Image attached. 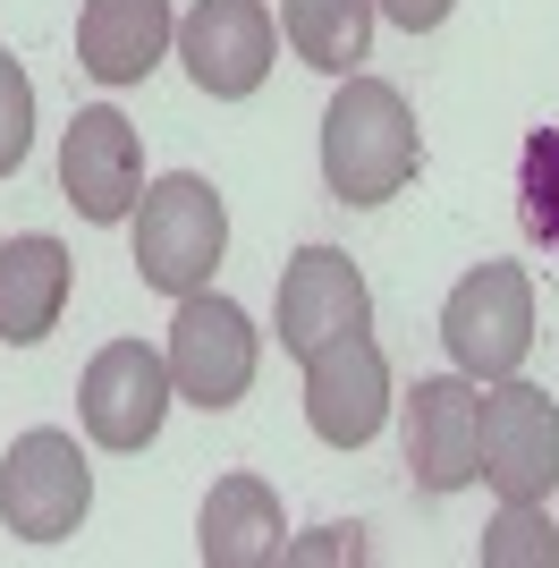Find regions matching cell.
<instances>
[{
	"instance_id": "6da1fadb",
	"label": "cell",
	"mask_w": 559,
	"mask_h": 568,
	"mask_svg": "<svg viewBox=\"0 0 559 568\" xmlns=\"http://www.w3.org/2000/svg\"><path fill=\"white\" fill-rule=\"evenodd\" d=\"M424 170L416 111L398 102V85L382 77H348L339 102L323 111V179L339 204H390L407 179Z\"/></svg>"
},
{
	"instance_id": "7a4b0ae2",
	"label": "cell",
	"mask_w": 559,
	"mask_h": 568,
	"mask_svg": "<svg viewBox=\"0 0 559 568\" xmlns=\"http://www.w3.org/2000/svg\"><path fill=\"white\" fill-rule=\"evenodd\" d=\"M221 246H230V213L221 195L195 179V170H170L136 195V272L144 288L186 297V288H212L221 272Z\"/></svg>"
},
{
	"instance_id": "3957f363",
	"label": "cell",
	"mask_w": 559,
	"mask_h": 568,
	"mask_svg": "<svg viewBox=\"0 0 559 568\" xmlns=\"http://www.w3.org/2000/svg\"><path fill=\"white\" fill-rule=\"evenodd\" d=\"M441 339H449V365L466 382L517 374L526 348H535V281L517 263H475L441 306Z\"/></svg>"
},
{
	"instance_id": "277c9868",
	"label": "cell",
	"mask_w": 559,
	"mask_h": 568,
	"mask_svg": "<svg viewBox=\"0 0 559 568\" xmlns=\"http://www.w3.org/2000/svg\"><path fill=\"white\" fill-rule=\"evenodd\" d=\"M85 509H93L85 450H77L60 425L18 433L9 458H0V518H9V535H26V544H69L77 526H85Z\"/></svg>"
},
{
	"instance_id": "5b68a950",
	"label": "cell",
	"mask_w": 559,
	"mask_h": 568,
	"mask_svg": "<svg viewBox=\"0 0 559 568\" xmlns=\"http://www.w3.org/2000/svg\"><path fill=\"white\" fill-rule=\"evenodd\" d=\"M170 382H179L186 407H237L246 399V382H255V323L230 306V297H212V288H186L179 314H170Z\"/></svg>"
},
{
	"instance_id": "8992f818",
	"label": "cell",
	"mask_w": 559,
	"mask_h": 568,
	"mask_svg": "<svg viewBox=\"0 0 559 568\" xmlns=\"http://www.w3.org/2000/svg\"><path fill=\"white\" fill-rule=\"evenodd\" d=\"M484 484L500 500H551L559 484V407L551 390L500 374L484 390Z\"/></svg>"
},
{
	"instance_id": "52a82bcc",
	"label": "cell",
	"mask_w": 559,
	"mask_h": 568,
	"mask_svg": "<svg viewBox=\"0 0 559 568\" xmlns=\"http://www.w3.org/2000/svg\"><path fill=\"white\" fill-rule=\"evenodd\" d=\"M382 416H390V365H382V348L365 339V323L331 332L323 348L305 356V425L323 433L331 450H365L382 433Z\"/></svg>"
},
{
	"instance_id": "ba28073f",
	"label": "cell",
	"mask_w": 559,
	"mask_h": 568,
	"mask_svg": "<svg viewBox=\"0 0 559 568\" xmlns=\"http://www.w3.org/2000/svg\"><path fill=\"white\" fill-rule=\"evenodd\" d=\"M170 399H179V382H170V356L144 348V339H111V348L85 365V433L102 450H153V433H162Z\"/></svg>"
},
{
	"instance_id": "9c48e42d",
	"label": "cell",
	"mask_w": 559,
	"mask_h": 568,
	"mask_svg": "<svg viewBox=\"0 0 559 568\" xmlns=\"http://www.w3.org/2000/svg\"><path fill=\"white\" fill-rule=\"evenodd\" d=\"M272 51H280V34H272L263 0H195L179 18V60L212 102H246L272 77Z\"/></svg>"
},
{
	"instance_id": "30bf717a",
	"label": "cell",
	"mask_w": 559,
	"mask_h": 568,
	"mask_svg": "<svg viewBox=\"0 0 559 568\" xmlns=\"http://www.w3.org/2000/svg\"><path fill=\"white\" fill-rule=\"evenodd\" d=\"M407 467L424 493H466L484 475V390L466 374H424L407 390Z\"/></svg>"
},
{
	"instance_id": "8fae6325",
	"label": "cell",
	"mask_w": 559,
	"mask_h": 568,
	"mask_svg": "<svg viewBox=\"0 0 559 568\" xmlns=\"http://www.w3.org/2000/svg\"><path fill=\"white\" fill-rule=\"evenodd\" d=\"M60 195H69L85 221H128L144 195V144L136 128L111 111V102H93V111L69 119V136H60Z\"/></svg>"
},
{
	"instance_id": "7c38bea8",
	"label": "cell",
	"mask_w": 559,
	"mask_h": 568,
	"mask_svg": "<svg viewBox=\"0 0 559 568\" xmlns=\"http://www.w3.org/2000/svg\"><path fill=\"white\" fill-rule=\"evenodd\" d=\"M373 314V288L339 246H297L288 272H280V348L314 356L331 332H356Z\"/></svg>"
},
{
	"instance_id": "4fadbf2b",
	"label": "cell",
	"mask_w": 559,
	"mask_h": 568,
	"mask_svg": "<svg viewBox=\"0 0 559 568\" xmlns=\"http://www.w3.org/2000/svg\"><path fill=\"white\" fill-rule=\"evenodd\" d=\"M170 43H179L170 0H85V18H77V69L102 77V85L153 77Z\"/></svg>"
},
{
	"instance_id": "5bb4252c",
	"label": "cell",
	"mask_w": 559,
	"mask_h": 568,
	"mask_svg": "<svg viewBox=\"0 0 559 568\" xmlns=\"http://www.w3.org/2000/svg\"><path fill=\"white\" fill-rule=\"evenodd\" d=\"M195 551L204 568H272L280 551V493L263 475H221L204 493V518H195Z\"/></svg>"
},
{
	"instance_id": "9a60e30c",
	"label": "cell",
	"mask_w": 559,
	"mask_h": 568,
	"mask_svg": "<svg viewBox=\"0 0 559 568\" xmlns=\"http://www.w3.org/2000/svg\"><path fill=\"white\" fill-rule=\"evenodd\" d=\"M69 281H77V263L60 237H9L0 246V339L9 348L51 339V323L69 306Z\"/></svg>"
},
{
	"instance_id": "2e32d148",
	"label": "cell",
	"mask_w": 559,
	"mask_h": 568,
	"mask_svg": "<svg viewBox=\"0 0 559 568\" xmlns=\"http://www.w3.org/2000/svg\"><path fill=\"white\" fill-rule=\"evenodd\" d=\"M280 34L305 69L356 77V60L373 51V0H280Z\"/></svg>"
},
{
	"instance_id": "e0dca14e",
	"label": "cell",
	"mask_w": 559,
	"mask_h": 568,
	"mask_svg": "<svg viewBox=\"0 0 559 568\" xmlns=\"http://www.w3.org/2000/svg\"><path fill=\"white\" fill-rule=\"evenodd\" d=\"M517 221L535 246L559 255V128H535L517 144Z\"/></svg>"
},
{
	"instance_id": "ac0fdd59",
	"label": "cell",
	"mask_w": 559,
	"mask_h": 568,
	"mask_svg": "<svg viewBox=\"0 0 559 568\" xmlns=\"http://www.w3.org/2000/svg\"><path fill=\"white\" fill-rule=\"evenodd\" d=\"M475 560L484 568H559V526L542 518V500H509V509L484 526Z\"/></svg>"
},
{
	"instance_id": "d6986e66",
	"label": "cell",
	"mask_w": 559,
	"mask_h": 568,
	"mask_svg": "<svg viewBox=\"0 0 559 568\" xmlns=\"http://www.w3.org/2000/svg\"><path fill=\"white\" fill-rule=\"evenodd\" d=\"M26 144H34V85H26V69L0 51V179L26 162Z\"/></svg>"
},
{
	"instance_id": "ffe728a7",
	"label": "cell",
	"mask_w": 559,
	"mask_h": 568,
	"mask_svg": "<svg viewBox=\"0 0 559 568\" xmlns=\"http://www.w3.org/2000/svg\"><path fill=\"white\" fill-rule=\"evenodd\" d=\"M280 560H297V568H314V560H365V535H356V526H323V535H305V544H288L280 551Z\"/></svg>"
},
{
	"instance_id": "44dd1931",
	"label": "cell",
	"mask_w": 559,
	"mask_h": 568,
	"mask_svg": "<svg viewBox=\"0 0 559 568\" xmlns=\"http://www.w3.org/2000/svg\"><path fill=\"white\" fill-rule=\"evenodd\" d=\"M373 9H382L390 26H407V34H433V26H441L458 0H373Z\"/></svg>"
}]
</instances>
